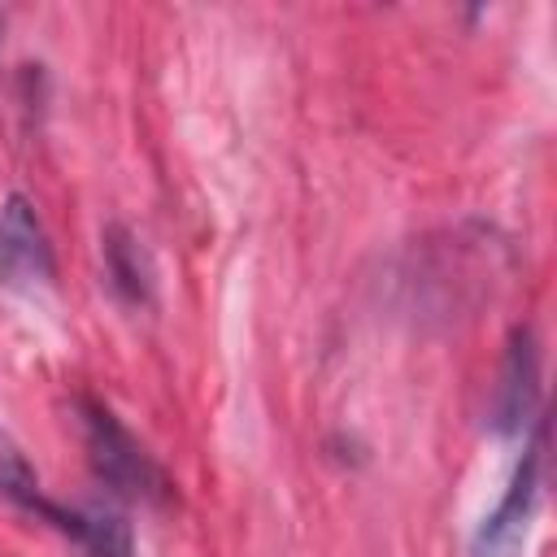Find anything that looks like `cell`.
I'll return each instance as SVG.
<instances>
[{"mask_svg":"<svg viewBox=\"0 0 557 557\" xmlns=\"http://www.w3.org/2000/svg\"><path fill=\"white\" fill-rule=\"evenodd\" d=\"M83 444H87V461L96 470V479L113 492V496H131V500H161L170 492L161 466L144 453V444L104 409V405H83Z\"/></svg>","mask_w":557,"mask_h":557,"instance_id":"obj_1","label":"cell"},{"mask_svg":"<svg viewBox=\"0 0 557 557\" xmlns=\"http://www.w3.org/2000/svg\"><path fill=\"white\" fill-rule=\"evenodd\" d=\"M540 466H544V448L531 444L505 487V496L496 500V509L479 522V531L470 535V557H522L527 540H531V522L540 509Z\"/></svg>","mask_w":557,"mask_h":557,"instance_id":"obj_2","label":"cell"},{"mask_svg":"<svg viewBox=\"0 0 557 557\" xmlns=\"http://www.w3.org/2000/svg\"><path fill=\"white\" fill-rule=\"evenodd\" d=\"M57 265H52V244L44 235L39 213L30 209L26 196H9L0 205V287L35 296L52 287Z\"/></svg>","mask_w":557,"mask_h":557,"instance_id":"obj_3","label":"cell"},{"mask_svg":"<svg viewBox=\"0 0 557 557\" xmlns=\"http://www.w3.org/2000/svg\"><path fill=\"white\" fill-rule=\"evenodd\" d=\"M0 496L13 500L17 509H26V513H35V518H44L52 527H61V531H70V522H74V509H65V505H57V500L44 496L35 466L26 461V453L17 448V440L4 426H0Z\"/></svg>","mask_w":557,"mask_h":557,"instance_id":"obj_4","label":"cell"},{"mask_svg":"<svg viewBox=\"0 0 557 557\" xmlns=\"http://www.w3.org/2000/svg\"><path fill=\"white\" fill-rule=\"evenodd\" d=\"M531 396H535V348H531V335L518 331L505 361V383L496 392V426L518 431L531 413Z\"/></svg>","mask_w":557,"mask_h":557,"instance_id":"obj_5","label":"cell"},{"mask_svg":"<svg viewBox=\"0 0 557 557\" xmlns=\"http://www.w3.org/2000/svg\"><path fill=\"white\" fill-rule=\"evenodd\" d=\"M104 252H109V274H113V283H117L131 300H144V296H148V270L139 265L135 239H126L122 231H109Z\"/></svg>","mask_w":557,"mask_h":557,"instance_id":"obj_6","label":"cell"}]
</instances>
